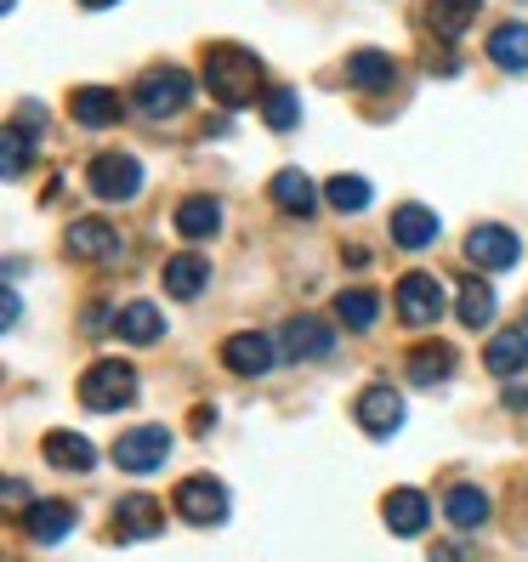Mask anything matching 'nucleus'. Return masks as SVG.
<instances>
[{
	"instance_id": "obj_36",
	"label": "nucleus",
	"mask_w": 528,
	"mask_h": 562,
	"mask_svg": "<svg viewBox=\"0 0 528 562\" xmlns=\"http://www.w3.org/2000/svg\"><path fill=\"white\" fill-rule=\"evenodd\" d=\"M7 506L23 512V483H18V477H7Z\"/></svg>"
},
{
	"instance_id": "obj_15",
	"label": "nucleus",
	"mask_w": 528,
	"mask_h": 562,
	"mask_svg": "<svg viewBox=\"0 0 528 562\" xmlns=\"http://www.w3.org/2000/svg\"><path fill=\"white\" fill-rule=\"evenodd\" d=\"M392 245L398 250H426V245H438V216L426 211V205H398L392 211Z\"/></svg>"
},
{
	"instance_id": "obj_23",
	"label": "nucleus",
	"mask_w": 528,
	"mask_h": 562,
	"mask_svg": "<svg viewBox=\"0 0 528 562\" xmlns=\"http://www.w3.org/2000/svg\"><path fill=\"white\" fill-rule=\"evenodd\" d=\"M41 454L52 460V467H63V472H91V467H97V449H91L80 432H46Z\"/></svg>"
},
{
	"instance_id": "obj_19",
	"label": "nucleus",
	"mask_w": 528,
	"mask_h": 562,
	"mask_svg": "<svg viewBox=\"0 0 528 562\" xmlns=\"http://www.w3.org/2000/svg\"><path fill=\"white\" fill-rule=\"evenodd\" d=\"M114 336H125L131 347H154L165 336V318H159L154 302H131V307L114 313Z\"/></svg>"
},
{
	"instance_id": "obj_22",
	"label": "nucleus",
	"mask_w": 528,
	"mask_h": 562,
	"mask_svg": "<svg viewBox=\"0 0 528 562\" xmlns=\"http://www.w3.org/2000/svg\"><path fill=\"white\" fill-rule=\"evenodd\" d=\"M392 75H398V63H392L386 52H352L347 57V86L352 91H386Z\"/></svg>"
},
{
	"instance_id": "obj_17",
	"label": "nucleus",
	"mask_w": 528,
	"mask_h": 562,
	"mask_svg": "<svg viewBox=\"0 0 528 562\" xmlns=\"http://www.w3.org/2000/svg\"><path fill=\"white\" fill-rule=\"evenodd\" d=\"M329 347H336V336H329V324L302 313V318H290L284 324V358H324Z\"/></svg>"
},
{
	"instance_id": "obj_9",
	"label": "nucleus",
	"mask_w": 528,
	"mask_h": 562,
	"mask_svg": "<svg viewBox=\"0 0 528 562\" xmlns=\"http://www.w3.org/2000/svg\"><path fill=\"white\" fill-rule=\"evenodd\" d=\"M467 256L478 261V268H488V273H506V268H517V234L512 227H501V222H483V227H472L467 234Z\"/></svg>"
},
{
	"instance_id": "obj_35",
	"label": "nucleus",
	"mask_w": 528,
	"mask_h": 562,
	"mask_svg": "<svg viewBox=\"0 0 528 562\" xmlns=\"http://www.w3.org/2000/svg\"><path fill=\"white\" fill-rule=\"evenodd\" d=\"M23 324V302H18V290H7V329Z\"/></svg>"
},
{
	"instance_id": "obj_6",
	"label": "nucleus",
	"mask_w": 528,
	"mask_h": 562,
	"mask_svg": "<svg viewBox=\"0 0 528 562\" xmlns=\"http://www.w3.org/2000/svg\"><path fill=\"white\" fill-rule=\"evenodd\" d=\"M165 454H171V432H165V426H131V432H120V443H114V467L143 477V472L165 467Z\"/></svg>"
},
{
	"instance_id": "obj_8",
	"label": "nucleus",
	"mask_w": 528,
	"mask_h": 562,
	"mask_svg": "<svg viewBox=\"0 0 528 562\" xmlns=\"http://www.w3.org/2000/svg\"><path fill=\"white\" fill-rule=\"evenodd\" d=\"M63 250H69L75 261L109 268V261H120V234L109 222H97V216H80V222H69V234H63Z\"/></svg>"
},
{
	"instance_id": "obj_3",
	"label": "nucleus",
	"mask_w": 528,
	"mask_h": 562,
	"mask_svg": "<svg viewBox=\"0 0 528 562\" xmlns=\"http://www.w3.org/2000/svg\"><path fill=\"white\" fill-rule=\"evenodd\" d=\"M86 182H91V193H97L103 205H120V200H137V188H143V165H137V154L109 148V154H97V159H91Z\"/></svg>"
},
{
	"instance_id": "obj_34",
	"label": "nucleus",
	"mask_w": 528,
	"mask_h": 562,
	"mask_svg": "<svg viewBox=\"0 0 528 562\" xmlns=\"http://www.w3.org/2000/svg\"><path fill=\"white\" fill-rule=\"evenodd\" d=\"M18 125H23V131H41V125H46V114H41V103H23V114H18Z\"/></svg>"
},
{
	"instance_id": "obj_1",
	"label": "nucleus",
	"mask_w": 528,
	"mask_h": 562,
	"mask_svg": "<svg viewBox=\"0 0 528 562\" xmlns=\"http://www.w3.org/2000/svg\"><path fill=\"white\" fill-rule=\"evenodd\" d=\"M205 86H211V97L222 109H245L256 97V86H261L256 52H245V46H211L205 52Z\"/></svg>"
},
{
	"instance_id": "obj_24",
	"label": "nucleus",
	"mask_w": 528,
	"mask_h": 562,
	"mask_svg": "<svg viewBox=\"0 0 528 562\" xmlns=\"http://www.w3.org/2000/svg\"><path fill=\"white\" fill-rule=\"evenodd\" d=\"M171 222H177V234H182V239H211L216 227H222V205H216V200H205V193H193V200H182V205H177V216H171Z\"/></svg>"
},
{
	"instance_id": "obj_5",
	"label": "nucleus",
	"mask_w": 528,
	"mask_h": 562,
	"mask_svg": "<svg viewBox=\"0 0 528 562\" xmlns=\"http://www.w3.org/2000/svg\"><path fill=\"white\" fill-rule=\"evenodd\" d=\"M171 506L193 528H216V522H227V488L216 477H182L177 494H171Z\"/></svg>"
},
{
	"instance_id": "obj_16",
	"label": "nucleus",
	"mask_w": 528,
	"mask_h": 562,
	"mask_svg": "<svg viewBox=\"0 0 528 562\" xmlns=\"http://www.w3.org/2000/svg\"><path fill=\"white\" fill-rule=\"evenodd\" d=\"M381 512H386V528H392V535H404V540H415L426 528V517H432V506H426L420 488H392Z\"/></svg>"
},
{
	"instance_id": "obj_21",
	"label": "nucleus",
	"mask_w": 528,
	"mask_h": 562,
	"mask_svg": "<svg viewBox=\"0 0 528 562\" xmlns=\"http://www.w3.org/2000/svg\"><path fill=\"white\" fill-rule=\"evenodd\" d=\"M483 370L488 375H517L528 370V329H506V336H494L483 347Z\"/></svg>"
},
{
	"instance_id": "obj_26",
	"label": "nucleus",
	"mask_w": 528,
	"mask_h": 562,
	"mask_svg": "<svg viewBox=\"0 0 528 562\" xmlns=\"http://www.w3.org/2000/svg\"><path fill=\"white\" fill-rule=\"evenodd\" d=\"M443 517H449L454 528H483V522H488V494L472 488V483H454V488L443 494Z\"/></svg>"
},
{
	"instance_id": "obj_4",
	"label": "nucleus",
	"mask_w": 528,
	"mask_h": 562,
	"mask_svg": "<svg viewBox=\"0 0 528 562\" xmlns=\"http://www.w3.org/2000/svg\"><path fill=\"white\" fill-rule=\"evenodd\" d=\"M188 97H193V80L182 75V69H148L143 80H137V91H131V103H137L143 114H154V120H165V114H182L188 109Z\"/></svg>"
},
{
	"instance_id": "obj_10",
	"label": "nucleus",
	"mask_w": 528,
	"mask_h": 562,
	"mask_svg": "<svg viewBox=\"0 0 528 562\" xmlns=\"http://www.w3.org/2000/svg\"><path fill=\"white\" fill-rule=\"evenodd\" d=\"M273 358H279V347H273V336H256V329H239V336H227L222 341V363L234 375H268L273 370Z\"/></svg>"
},
{
	"instance_id": "obj_30",
	"label": "nucleus",
	"mask_w": 528,
	"mask_h": 562,
	"mask_svg": "<svg viewBox=\"0 0 528 562\" xmlns=\"http://www.w3.org/2000/svg\"><path fill=\"white\" fill-rule=\"evenodd\" d=\"M324 200L336 205L341 216H358V211L370 205V182H364V177H329V182H324Z\"/></svg>"
},
{
	"instance_id": "obj_37",
	"label": "nucleus",
	"mask_w": 528,
	"mask_h": 562,
	"mask_svg": "<svg viewBox=\"0 0 528 562\" xmlns=\"http://www.w3.org/2000/svg\"><path fill=\"white\" fill-rule=\"evenodd\" d=\"M80 7H86V12H103V7H114V0H80Z\"/></svg>"
},
{
	"instance_id": "obj_29",
	"label": "nucleus",
	"mask_w": 528,
	"mask_h": 562,
	"mask_svg": "<svg viewBox=\"0 0 528 562\" xmlns=\"http://www.w3.org/2000/svg\"><path fill=\"white\" fill-rule=\"evenodd\" d=\"M336 318L347 329H370L381 318V302H375V290H341L336 295Z\"/></svg>"
},
{
	"instance_id": "obj_12",
	"label": "nucleus",
	"mask_w": 528,
	"mask_h": 562,
	"mask_svg": "<svg viewBox=\"0 0 528 562\" xmlns=\"http://www.w3.org/2000/svg\"><path fill=\"white\" fill-rule=\"evenodd\" d=\"M165 528V506L148 501V494H125L114 506V540H154Z\"/></svg>"
},
{
	"instance_id": "obj_32",
	"label": "nucleus",
	"mask_w": 528,
	"mask_h": 562,
	"mask_svg": "<svg viewBox=\"0 0 528 562\" xmlns=\"http://www.w3.org/2000/svg\"><path fill=\"white\" fill-rule=\"evenodd\" d=\"M261 120H268L273 131H290L295 120H302V103H295L290 86H273L268 97H261Z\"/></svg>"
},
{
	"instance_id": "obj_28",
	"label": "nucleus",
	"mask_w": 528,
	"mask_h": 562,
	"mask_svg": "<svg viewBox=\"0 0 528 562\" xmlns=\"http://www.w3.org/2000/svg\"><path fill=\"white\" fill-rule=\"evenodd\" d=\"M449 370H454V347H443V341H426L409 352V381H420V386L449 381Z\"/></svg>"
},
{
	"instance_id": "obj_38",
	"label": "nucleus",
	"mask_w": 528,
	"mask_h": 562,
	"mask_svg": "<svg viewBox=\"0 0 528 562\" xmlns=\"http://www.w3.org/2000/svg\"><path fill=\"white\" fill-rule=\"evenodd\" d=\"M523 318H528V307H523Z\"/></svg>"
},
{
	"instance_id": "obj_7",
	"label": "nucleus",
	"mask_w": 528,
	"mask_h": 562,
	"mask_svg": "<svg viewBox=\"0 0 528 562\" xmlns=\"http://www.w3.org/2000/svg\"><path fill=\"white\" fill-rule=\"evenodd\" d=\"M392 295H398V318H404L409 329L438 324V313H443V284H438L432 273H404Z\"/></svg>"
},
{
	"instance_id": "obj_31",
	"label": "nucleus",
	"mask_w": 528,
	"mask_h": 562,
	"mask_svg": "<svg viewBox=\"0 0 528 562\" xmlns=\"http://www.w3.org/2000/svg\"><path fill=\"white\" fill-rule=\"evenodd\" d=\"M460 324L467 329L494 324V290L488 284H460Z\"/></svg>"
},
{
	"instance_id": "obj_27",
	"label": "nucleus",
	"mask_w": 528,
	"mask_h": 562,
	"mask_svg": "<svg viewBox=\"0 0 528 562\" xmlns=\"http://www.w3.org/2000/svg\"><path fill=\"white\" fill-rule=\"evenodd\" d=\"M488 57L501 63V69H528V23H501L488 35Z\"/></svg>"
},
{
	"instance_id": "obj_13",
	"label": "nucleus",
	"mask_w": 528,
	"mask_h": 562,
	"mask_svg": "<svg viewBox=\"0 0 528 562\" xmlns=\"http://www.w3.org/2000/svg\"><path fill=\"white\" fill-rule=\"evenodd\" d=\"M23 528H29V540H35V546H57L75 528V506L69 501H29Z\"/></svg>"
},
{
	"instance_id": "obj_25",
	"label": "nucleus",
	"mask_w": 528,
	"mask_h": 562,
	"mask_svg": "<svg viewBox=\"0 0 528 562\" xmlns=\"http://www.w3.org/2000/svg\"><path fill=\"white\" fill-rule=\"evenodd\" d=\"M75 120L91 125V131L114 125V120H120V91H109V86H80V91H75Z\"/></svg>"
},
{
	"instance_id": "obj_20",
	"label": "nucleus",
	"mask_w": 528,
	"mask_h": 562,
	"mask_svg": "<svg viewBox=\"0 0 528 562\" xmlns=\"http://www.w3.org/2000/svg\"><path fill=\"white\" fill-rule=\"evenodd\" d=\"M472 18H483V0H426V23H432L443 41H460L472 29Z\"/></svg>"
},
{
	"instance_id": "obj_11",
	"label": "nucleus",
	"mask_w": 528,
	"mask_h": 562,
	"mask_svg": "<svg viewBox=\"0 0 528 562\" xmlns=\"http://www.w3.org/2000/svg\"><path fill=\"white\" fill-rule=\"evenodd\" d=\"M358 426H364V432L370 438H392V432H398V426H404V398H398V392H392V386H364V392H358Z\"/></svg>"
},
{
	"instance_id": "obj_33",
	"label": "nucleus",
	"mask_w": 528,
	"mask_h": 562,
	"mask_svg": "<svg viewBox=\"0 0 528 562\" xmlns=\"http://www.w3.org/2000/svg\"><path fill=\"white\" fill-rule=\"evenodd\" d=\"M23 154H29V143H23V125L12 120V125H7V177H18V171H23Z\"/></svg>"
},
{
	"instance_id": "obj_14",
	"label": "nucleus",
	"mask_w": 528,
	"mask_h": 562,
	"mask_svg": "<svg viewBox=\"0 0 528 562\" xmlns=\"http://www.w3.org/2000/svg\"><path fill=\"white\" fill-rule=\"evenodd\" d=\"M268 200H273L284 216H313V211H318V188H313L307 171H295V165H290V171H279V177L268 182Z\"/></svg>"
},
{
	"instance_id": "obj_2",
	"label": "nucleus",
	"mask_w": 528,
	"mask_h": 562,
	"mask_svg": "<svg viewBox=\"0 0 528 562\" xmlns=\"http://www.w3.org/2000/svg\"><path fill=\"white\" fill-rule=\"evenodd\" d=\"M131 398H137V370L120 363V358H103V363H91V370L80 375V404L97 409V415L125 409Z\"/></svg>"
},
{
	"instance_id": "obj_18",
	"label": "nucleus",
	"mask_w": 528,
	"mask_h": 562,
	"mask_svg": "<svg viewBox=\"0 0 528 562\" xmlns=\"http://www.w3.org/2000/svg\"><path fill=\"white\" fill-rule=\"evenodd\" d=\"M211 284V261L205 256H193V250H182V256H171L165 261V290L177 295V302H193Z\"/></svg>"
}]
</instances>
